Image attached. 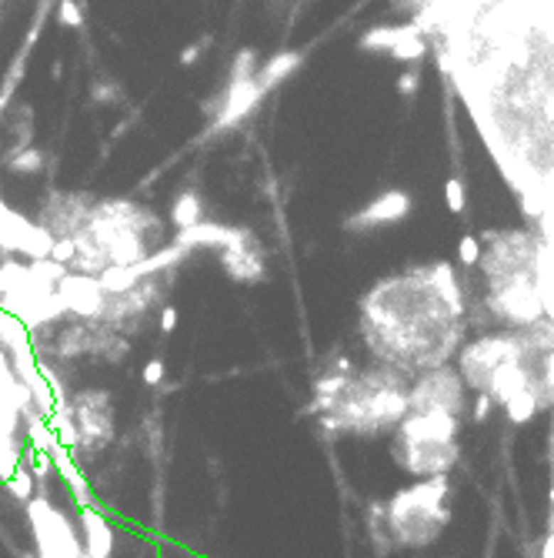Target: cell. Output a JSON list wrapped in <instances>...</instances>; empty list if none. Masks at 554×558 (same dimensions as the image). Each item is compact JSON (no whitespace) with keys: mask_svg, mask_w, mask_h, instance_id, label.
Here are the masks:
<instances>
[{"mask_svg":"<svg viewBox=\"0 0 554 558\" xmlns=\"http://www.w3.org/2000/svg\"><path fill=\"white\" fill-rule=\"evenodd\" d=\"M411 388L391 372H374L364 378H351L344 394H337L334 405L327 408L324 425L337 431H384L398 428L411 415Z\"/></svg>","mask_w":554,"mask_h":558,"instance_id":"1","label":"cell"},{"mask_svg":"<svg viewBox=\"0 0 554 558\" xmlns=\"http://www.w3.org/2000/svg\"><path fill=\"white\" fill-rule=\"evenodd\" d=\"M391 455L417 478L447 475L457 465V418L447 411H411L394 428Z\"/></svg>","mask_w":554,"mask_h":558,"instance_id":"2","label":"cell"},{"mask_svg":"<svg viewBox=\"0 0 554 558\" xmlns=\"http://www.w3.org/2000/svg\"><path fill=\"white\" fill-rule=\"evenodd\" d=\"M388 528L394 532L398 545L417 548V545H431L441 532H444L447 518V478L435 475V478H424V482L401 488L388 502Z\"/></svg>","mask_w":554,"mask_h":558,"instance_id":"3","label":"cell"},{"mask_svg":"<svg viewBox=\"0 0 554 558\" xmlns=\"http://www.w3.org/2000/svg\"><path fill=\"white\" fill-rule=\"evenodd\" d=\"M524 351H531V341L524 335H488L461 351V374L471 388L488 391L494 374L511 362H524Z\"/></svg>","mask_w":554,"mask_h":558,"instance_id":"4","label":"cell"},{"mask_svg":"<svg viewBox=\"0 0 554 558\" xmlns=\"http://www.w3.org/2000/svg\"><path fill=\"white\" fill-rule=\"evenodd\" d=\"M491 311L518 328H534L541 325L544 311V295L538 288V278L534 271H524V274H514V278H504V281H491Z\"/></svg>","mask_w":554,"mask_h":558,"instance_id":"5","label":"cell"},{"mask_svg":"<svg viewBox=\"0 0 554 558\" xmlns=\"http://www.w3.org/2000/svg\"><path fill=\"white\" fill-rule=\"evenodd\" d=\"M467 381L464 374L451 372V368H435L424 372L417 381L411 384V411H447V415H461L467 405Z\"/></svg>","mask_w":554,"mask_h":558,"instance_id":"6","label":"cell"},{"mask_svg":"<svg viewBox=\"0 0 554 558\" xmlns=\"http://www.w3.org/2000/svg\"><path fill=\"white\" fill-rule=\"evenodd\" d=\"M77 431H80V448L97 451L104 448L114 435V408H110L107 391H80L70 401Z\"/></svg>","mask_w":554,"mask_h":558,"instance_id":"7","label":"cell"},{"mask_svg":"<svg viewBox=\"0 0 554 558\" xmlns=\"http://www.w3.org/2000/svg\"><path fill=\"white\" fill-rule=\"evenodd\" d=\"M57 295H60V301H64V307L70 315H80V317H87V321H100L110 301L107 288L100 285V278L80 274V271L67 274L64 281L57 285Z\"/></svg>","mask_w":554,"mask_h":558,"instance_id":"8","label":"cell"},{"mask_svg":"<svg viewBox=\"0 0 554 558\" xmlns=\"http://www.w3.org/2000/svg\"><path fill=\"white\" fill-rule=\"evenodd\" d=\"M411 214V197L404 194V191H384L378 194L371 204L358 211V214H351L344 221V231L351 234H361V231H374V228H388V224H398Z\"/></svg>","mask_w":554,"mask_h":558,"instance_id":"9","label":"cell"},{"mask_svg":"<svg viewBox=\"0 0 554 558\" xmlns=\"http://www.w3.org/2000/svg\"><path fill=\"white\" fill-rule=\"evenodd\" d=\"M80 528H84V552L90 558H110L114 555V532L107 518L94 512L90 505H80Z\"/></svg>","mask_w":554,"mask_h":558,"instance_id":"10","label":"cell"},{"mask_svg":"<svg viewBox=\"0 0 554 558\" xmlns=\"http://www.w3.org/2000/svg\"><path fill=\"white\" fill-rule=\"evenodd\" d=\"M220 264H224V271L230 274V281H240V285H254V281L264 278V261L257 258L254 244L220 251Z\"/></svg>","mask_w":554,"mask_h":558,"instance_id":"11","label":"cell"},{"mask_svg":"<svg viewBox=\"0 0 554 558\" xmlns=\"http://www.w3.org/2000/svg\"><path fill=\"white\" fill-rule=\"evenodd\" d=\"M538 408H541V391L538 388H521L504 401V415L511 418V425H528L538 415Z\"/></svg>","mask_w":554,"mask_h":558,"instance_id":"12","label":"cell"},{"mask_svg":"<svg viewBox=\"0 0 554 558\" xmlns=\"http://www.w3.org/2000/svg\"><path fill=\"white\" fill-rule=\"evenodd\" d=\"M201 197H197V191H184V194L174 197V208H171V221H174L181 231L194 228V224H201L204 221V214H201Z\"/></svg>","mask_w":554,"mask_h":558,"instance_id":"13","label":"cell"},{"mask_svg":"<svg viewBox=\"0 0 554 558\" xmlns=\"http://www.w3.org/2000/svg\"><path fill=\"white\" fill-rule=\"evenodd\" d=\"M31 274L41 281L44 288H50V291H57V285L67 278V264L54 261V258H41V261H31Z\"/></svg>","mask_w":554,"mask_h":558,"instance_id":"14","label":"cell"},{"mask_svg":"<svg viewBox=\"0 0 554 558\" xmlns=\"http://www.w3.org/2000/svg\"><path fill=\"white\" fill-rule=\"evenodd\" d=\"M7 167L14 174H37V171H44V154L37 147H23L17 154H7Z\"/></svg>","mask_w":554,"mask_h":558,"instance_id":"15","label":"cell"},{"mask_svg":"<svg viewBox=\"0 0 554 558\" xmlns=\"http://www.w3.org/2000/svg\"><path fill=\"white\" fill-rule=\"evenodd\" d=\"M297 60H301V57L297 54H277L271 60V64L264 67L261 70V80H257V88H271V84H277V80H281V77H287V70H291L294 64H297Z\"/></svg>","mask_w":554,"mask_h":558,"instance_id":"16","label":"cell"},{"mask_svg":"<svg viewBox=\"0 0 554 558\" xmlns=\"http://www.w3.org/2000/svg\"><path fill=\"white\" fill-rule=\"evenodd\" d=\"M4 485H7V492H11L14 498H21V502H31L33 498V471L21 468V465H17V471H14Z\"/></svg>","mask_w":554,"mask_h":558,"instance_id":"17","label":"cell"},{"mask_svg":"<svg viewBox=\"0 0 554 558\" xmlns=\"http://www.w3.org/2000/svg\"><path fill=\"white\" fill-rule=\"evenodd\" d=\"M444 204L451 214H464L467 191H464V181H461V177H447L444 181Z\"/></svg>","mask_w":554,"mask_h":558,"instance_id":"18","label":"cell"},{"mask_svg":"<svg viewBox=\"0 0 554 558\" xmlns=\"http://www.w3.org/2000/svg\"><path fill=\"white\" fill-rule=\"evenodd\" d=\"M457 261L464 264V268H474V264H481V238H474V234H464V238H461V244H457Z\"/></svg>","mask_w":554,"mask_h":558,"instance_id":"19","label":"cell"},{"mask_svg":"<svg viewBox=\"0 0 554 558\" xmlns=\"http://www.w3.org/2000/svg\"><path fill=\"white\" fill-rule=\"evenodd\" d=\"M424 54V44H421V37L417 33H411V37H404L401 44L391 51L394 60H417V57Z\"/></svg>","mask_w":554,"mask_h":558,"instance_id":"20","label":"cell"},{"mask_svg":"<svg viewBox=\"0 0 554 558\" xmlns=\"http://www.w3.org/2000/svg\"><path fill=\"white\" fill-rule=\"evenodd\" d=\"M50 258H54V261H60V264H74V258H77V244H74V238H57V241H54V251H50Z\"/></svg>","mask_w":554,"mask_h":558,"instance_id":"21","label":"cell"},{"mask_svg":"<svg viewBox=\"0 0 554 558\" xmlns=\"http://www.w3.org/2000/svg\"><path fill=\"white\" fill-rule=\"evenodd\" d=\"M60 23H64V27H80V23H84L77 0H60Z\"/></svg>","mask_w":554,"mask_h":558,"instance_id":"22","label":"cell"},{"mask_svg":"<svg viewBox=\"0 0 554 558\" xmlns=\"http://www.w3.org/2000/svg\"><path fill=\"white\" fill-rule=\"evenodd\" d=\"M144 381L147 384H161L164 381V362L161 358H154V362L144 364Z\"/></svg>","mask_w":554,"mask_h":558,"instance_id":"23","label":"cell"},{"mask_svg":"<svg viewBox=\"0 0 554 558\" xmlns=\"http://www.w3.org/2000/svg\"><path fill=\"white\" fill-rule=\"evenodd\" d=\"M491 405H494V398L478 391V398H474V421H484V418L491 415Z\"/></svg>","mask_w":554,"mask_h":558,"instance_id":"24","label":"cell"},{"mask_svg":"<svg viewBox=\"0 0 554 558\" xmlns=\"http://www.w3.org/2000/svg\"><path fill=\"white\" fill-rule=\"evenodd\" d=\"M417 88H421V80H417V74H414V70H404L401 80H398V90H401L404 98H407V94H414Z\"/></svg>","mask_w":554,"mask_h":558,"instance_id":"25","label":"cell"},{"mask_svg":"<svg viewBox=\"0 0 554 558\" xmlns=\"http://www.w3.org/2000/svg\"><path fill=\"white\" fill-rule=\"evenodd\" d=\"M90 94H94V100H97V104H114V98H117V90L107 88V84H94V90H90Z\"/></svg>","mask_w":554,"mask_h":558,"instance_id":"26","label":"cell"},{"mask_svg":"<svg viewBox=\"0 0 554 558\" xmlns=\"http://www.w3.org/2000/svg\"><path fill=\"white\" fill-rule=\"evenodd\" d=\"M174 328H177V311H174V307H164V315H161V331H164V335H171Z\"/></svg>","mask_w":554,"mask_h":558,"instance_id":"27","label":"cell"},{"mask_svg":"<svg viewBox=\"0 0 554 558\" xmlns=\"http://www.w3.org/2000/svg\"><path fill=\"white\" fill-rule=\"evenodd\" d=\"M197 54H201V47H197V44H191V47H187V51H184V54H181V64H194V60H197Z\"/></svg>","mask_w":554,"mask_h":558,"instance_id":"28","label":"cell"},{"mask_svg":"<svg viewBox=\"0 0 554 558\" xmlns=\"http://www.w3.org/2000/svg\"><path fill=\"white\" fill-rule=\"evenodd\" d=\"M544 558H554V532L548 535V542H544Z\"/></svg>","mask_w":554,"mask_h":558,"instance_id":"29","label":"cell"},{"mask_svg":"<svg viewBox=\"0 0 554 558\" xmlns=\"http://www.w3.org/2000/svg\"><path fill=\"white\" fill-rule=\"evenodd\" d=\"M551 502H554V482H551Z\"/></svg>","mask_w":554,"mask_h":558,"instance_id":"30","label":"cell"}]
</instances>
